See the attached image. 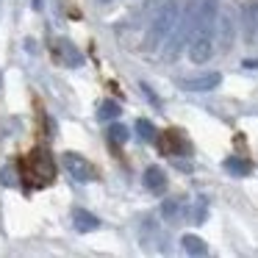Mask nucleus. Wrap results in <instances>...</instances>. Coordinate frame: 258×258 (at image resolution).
Returning <instances> with one entry per match:
<instances>
[{
	"mask_svg": "<svg viewBox=\"0 0 258 258\" xmlns=\"http://www.w3.org/2000/svg\"><path fill=\"white\" fill-rule=\"evenodd\" d=\"M222 84V75L219 73H206V75H197V78H183L180 86L186 92H211Z\"/></svg>",
	"mask_w": 258,
	"mask_h": 258,
	"instance_id": "obj_6",
	"label": "nucleus"
},
{
	"mask_svg": "<svg viewBox=\"0 0 258 258\" xmlns=\"http://www.w3.org/2000/svg\"><path fill=\"white\" fill-rule=\"evenodd\" d=\"M214 34H217V31H208V28H197L195 31L191 45H189V58L195 64H206L208 58L214 56Z\"/></svg>",
	"mask_w": 258,
	"mask_h": 258,
	"instance_id": "obj_4",
	"label": "nucleus"
},
{
	"mask_svg": "<svg viewBox=\"0 0 258 258\" xmlns=\"http://www.w3.org/2000/svg\"><path fill=\"white\" fill-rule=\"evenodd\" d=\"M178 20H180V6H178V0H167V3H164V6L156 12V17H153L150 28H147V36H145L147 50H156V47H161L164 39H167V36L175 31Z\"/></svg>",
	"mask_w": 258,
	"mask_h": 258,
	"instance_id": "obj_1",
	"label": "nucleus"
},
{
	"mask_svg": "<svg viewBox=\"0 0 258 258\" xmlns=\"http://www.w3.org/2000/svg\"><path fill=\"white\" fill-rule=\"evenodd\" d=\"M42 6H45V0H34V9H36V12H39Z\"/></svg>",
	"mask_w": 258,
	"mask_h": 258,
	"instance_id": "obj_19",
	"label": "nucleus"
},
{
	"mask_svg": "<svg viewBox=\"0 0 258 258\" xmlns=\"http://www.w3.org/2000/svg\"><path fill=\"white\" fill-rule=\"evenodd\" d=\"M180 244H183V250L189 252V255H206L208 252L206 241H203L200 236H195V233H186L183 239H180Z\"/></svg>",
	"mask_w": 258,
	"mask_h": 258,
	"instance_id": "obj_11",
	"label": "nucleus"
},
{
	"mask_svg": "<svg viewBox=\"0 0 258 258\" xmlns=\"http://www.w3.org/2000/svg\"><path fill=\"white\" fill-rule=\"evenodd\" d=\"M58 53H61V58L70 64V67H81V61H84V58H81V53L75 50V47L70 45L67 39H61V42H58Z\"/></svg>",
	"mask_w": 258,
	"mask_h": 258,
	"instance_id": "obj_12",
	"label": "nucleus"
},
{
	"mask_svg": "<svg viewBox=\"0 0 258 258\" xmlns=\"http://www.w3.org/2000/svg\"><path fill=\"white\" fill-rule=\"evenodd\" d=\"M119 114H122V108H119V103H114V100H103L100 108H97V117L100 119H117Z\"/></svg>",
	"mask_w": 258,
	"mask_h": 258,
	"instance_id": "obj_16",
	"label": "nucleus"
},
{
	"mask_svg": "<svg viewBox=\"0 0 258 258\" xmlns=\"http://www.w3.org/2000/svg\"><path fill=\"white\" fill-rule=\"evenodd\" d=\"M161 217L167 219V222H178V219L183 217V200H178V197L164 200L161 203Z\"/></svg>",
	"mask_w": 258,
	"mask_h": 258,
	"instance_id": "obj_10",
	"label": "nucleus"
},
{
	"mask_svg": "<svg viewBox=\"0 0 258 258\" xmlns=\"http://www.w3.org/2000/svg\"><path fill=\"white\" fill-rule=\"evenodd\" d=\"M64 167H67V172L73 175L75 180H81V183L95 178V169H92L89 161H86L84 156H78V153H64Z\"/></svg>",
	"mask_w": 258,
	"mask_h": 258,
	"instance_id": "obj_5",
	"label": "nucleus"
},
{
	"mask_svg": "<svg viewBox=\"0 0 258 258\" xmlns=\"http://www.w3.org/2000/svg\"><path fill=\"white\" fill-rule=\"evenodd\" d=\"M241 28H244V39L250 42L258 34V0H250L241 9Z\"/></svg>",
	"mask_w": 258,
	"mask_h": 258,
	"instance_id": "obj_7",
	"label": "nucleus"
},
{
	"mask_svg": "<svg viewBox=\"0 0 258 258\" xmlns=\"http://www.w3.org/2000/svg\"><path fill=\"white\" fill-rule=\"evenodd\" d=\"M225 169L233 172L236 178H244V175L250 172V161H244V158H239V156H230V158H225Z\"/></svg>",
	"mask_w": 258,
	"mask_h": 258,
	"instance_id": "obj_13",
	"label": "nucleus"
},
{
	"mask_svg": "<svg viewBox=\"0 0 258 258\" xmlns=\"http://www.w3.org/2000/svg\"><path fill=\"white\" fill-rule=\"evenodd\" d=\"M219 39H222V47H225V50L233 45V20H230L228 14H225L222 23H219Z\"/></svg>",
	"mask_w": 258,
	"mask_h": 258,
	"instance_id": "obj_15",
	"label": "nucleus"
},
{
	"mask_svg": "<svg viewBox=\"0 0 258 258\" xmlns=\"http://www.w3.org/2000/svg\"><path fill=\"white\" fill-rule=\"evenodd\" d=\"M136 131L145 142H156V128H153L150 119H136Z\"/></svg>",
	"mask_w": 258,
	"mask_h": 258,
	"instance_id": "obj_18",
	"label": "nucleus"
},
{
	"mask_svg": "<svg viewBox=\"0 0 258 258\" xmlns=\"http://www.w3.org/2000/svg\"><path fill=\"white\" fill-rule=\"evenodd\" d=\"M195 31H197V0H191L189 6H186V12L180 14L175 31L169 34V47H167V53H164V56H167L169 61H172V58H178L180 50H183V45L191 39V36H195Z\"/></svg>",
	"mask_w": 258,
	"mask_h": 258,
	"instance_id": "obj_2",
	"label": "nucleus"
},
{
	"mask_svg": "<svg viewBox=\"0 0 258 258\" xmlns=\"http://www.w3.org/2000/svg\"><path fill=\"white\" fill-rule=\"evenodd\" d=\"M145 186L153 191V195H161L167 189V172L161 167H147L145 169Z\"/></svg>",
	"mask_w": 258,
	"mask_h": 258,
	"instance_id": "obj_8",
	"label": "nucleus"
},
{
	"mask_svg": "<svg viewBox=\"0 0 258 258\" xmlns=\"http://www.w3.org/2000/svg\"><path fill=\"white\" fill-rule=\"evenodd\" d=\"M158 147H161L164 153H169V156H175L180 147V136L175 134V131H167V134H161V139H158Z\"/></svg>",
	"mask_w": 258,
	"mask_h": 258,
	"instance_id": "obj_14",
	"label": "nucleus"
},
{
	"mask_svg": "<svg viewBox=\"0 0 258 258\" xmlns=\"http://www.w3.org/2000/svg\"><path fill=\"white\" fill-rule=\"evenodd\" d=\"M73 222H75V228H78L81 233H89V230L100 228V219H97L95 214L84 211V208H75V211H73Z\"/></svg>",
	"mask_w": 258,
	"mask_h": 258,
	"instance_id": "obj_9",
	"label": "nucleus"
},
{
	"mask_svg": "<svg viewBox=\"0 0 258 258\" xmlns=\"http://www.w3.org/2000/svg\"><path fill=\"white\" fill-rule=\"evenodd\" d=\"M128 128H125V125H117L114 122L111 128H108V142H114V145H125V142H128Z\"/></svg>",
	"mask_w": 258,
	"mask_h": 258,
	"instance_id": "obj_17",
	"label": "nucleus"
},
{
	"mask_svg": "<svg viewBox=\"0 0 258 258\" xmlns=\"http://www.w3.org/2000/svg\"><path fill=\"white\" fill-rule=\"evenodd\" d=\"M100 3H111V0H100Z\"/></svg>",
	"mask_w": 258,
	"mask_h": 258,
	"instance_id": "obj_20",
	"label": "nucleus"
},
{
	"mask_svg": "<svg viewBox=\"0 0 258 258\" xmlns=\"http://www.w3.org/2000/svg\"><path fill=\"white\" fill-rule=\"evenodd\" d=\"M23 178L31 180V186H45L56 178V167L47 153H31L23 158Z\"/></svg>",
	"mask_w": 258,
	"mask_h": 258,
	"instance_id": "obj_3",
	"label": "nucleus"
}]
</instances>
